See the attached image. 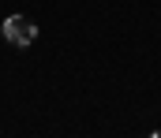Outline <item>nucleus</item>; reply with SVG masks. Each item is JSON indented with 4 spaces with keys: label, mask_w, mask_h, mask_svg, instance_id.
Returning a JSON list of instances; mask_svg holds the SVG:
<instances>
[{
    "label": "nucleus",
    "mask_w": 161,
    "mask_h": 138,
    "mask_svg": "<svg viewBox=\"0 0 161 138\" xmlns=\"http://www.w3.org/2000/svg\"><path fill=\"white\" fill-rule=\"evenodd\" d=\"M0 34H4V41H11L15 49H30L34 38H38V26H34L26 15H8L4 26H0Z\"/></svg>",
    "instance_id": "1"
}]
</instances>
